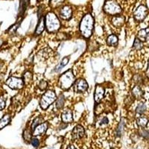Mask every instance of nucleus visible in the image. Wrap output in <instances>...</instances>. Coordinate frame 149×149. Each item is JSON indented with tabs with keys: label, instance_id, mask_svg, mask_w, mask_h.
I'll return each mask as SVG.
<instances>
[{
	"label": "nucleus",
	"instance_id": "obj_8",
	"mask_svg": "<svg viewBox=\"0 0 149 149\" xmlns=\"http://www.w3.org/2000/svg\"><path fill=\"white\" fill-rule=\"evenodd\" d=\"M74 91L77 93H84L88 89V84L84 79H78L74 84Z\"/></svg>",
	"mask_w": 149,
	"mask_h": 149
},
{
	"label": "nucleus",
	"instance_id": "obj_28",
	"mask_svg": "<svg viewBox=\"0 0 149 149\" xmlns=\"http://www.w3.org/2000/svg\"><path fill=\"white\" fill-rule=\"evenodd\" d=\"M64 2V0H50V5L52 8L58 7V5L62 4Z\"/></svg>",
	"mask_w": 149,
	"mask_h": 149
},
{
	"label": "nucleus",
	"instance_id": "obj_34",
	"mask_svg": "<svg viewBox=\"0 0 149 149\" xmlns=\"http://www.w3.org/2000/svg\"><path fill=\"white\" fill-rule=\"evenodd\" d=\"M139 133H140V135L142 136H143V137H145V138L149 137V132L147 130L142 129V130H141L140 131H139Z\"/></svg>",
	"mask_w": 149,
	"mask_h": 149
},
{
	"label": "nucleus",
	"instance_id": "obj_26",
	"mask_svg": "<svg viewBox=\"0 0 149 149\" xmlns=\"http://www.w3.org/2000/svg\"><path fill=\"white\" fill-rule=\"evenodd\" d=\"M133 47L136 50H140L143 47V44H142V42L141 40H139L137 37L136 38L135 40H134V45H133Z\"/></svg>",
	"mask_w": 149,
	"mask_h": 149
},
{
	"label": "nucleus",
	"instance_id": "obj_11",
	"mask_svg": "<svg viewBox=\"0 0 149 149\" xmlns=\"http://www.w3.org/2000/svg\"><path fill=\"white\" fill-rule=\"evenodd\" d=\"M105 90L103 86L101 85H96L95 89V93H94V99L96 103H100L103 99L104 95Z\"/></svg>",
	"mask_w": 149,
	"mask_h": 149
},
{
	"label": "nucleus",
	"instance_id": "obj_36",
	"mask_svg": "<svg viewBox=\"0 0 149 149\" xmlns=\"http://www.w3.org/2000/svg\"><path fill=\"white\" fill-rule=\"evenodd\" d=\"M146 76L149 78V59H148V63L147 70H146Z\"/></svg>",
	"mask_w": 149,
	"mask_h": 149
},
{
	"label": "nucleus",
	"instance_id": "obj_33",
	"mask_svg": "<svg viewBox=\"0 0 149 149\" xmlns=\"http://www.w3.org/2000/svg\"><path fill=\"white\" fill-rule=\"evenodd\" d=\"M134 82H135L136 84H140L142 82V78L139 74H136L135 76L134 77Z\"/></svg>",
	"mask_w": 149,
	"mask_h": 149
},
{
	"label": "nucleus",
	"instance_id": "obj_17",
	"mask_svg": "<svg viewBox=\"0 0 149 149\" xmlns=\"http://www.w3.org/2000/svg\"><path fill=\"white\" fill-rule=\"evenodd\" d=\"M131 93H132L133 97L136 99H141L143 95H144V93H143V91H142V90L139 85H136L134 86V88L132 89Z\"/></svg>",
	"mask_w": 149,
	"mask_h": 149
},
{
	"label": "nucleus",
	"instance_id": "obj_4",
	"mask_svg": "<svg viewBox=\"0 0 149 149\" xmlns=\"http://www.w3.org/2000/svg\"><path fill=\"white\" fill-rule=\"evenodd\" d=\"M103 9L106 14L112 16L119 15L122 11V7L115 0H107L105 2Z\"/></svg>",
	"mask_w": 149,
	"mask_h": 149
},
{
	"label": "nucleus",
	"instance_id": "obj_35",
	"mask_svg": "<svg viewBox=\"0 0 149 149\" xmlns=\"http://www.w3.org/2000/svg\"><path fill=\"white\" fill-rule=\"evenodd\" d=\"M109 122V120L108 119H107V117H103L102 119H101V121L99 122V124H100V125H107Z\"/></svg>",
	"mask_w": 149,
	"mask_h": 149
},
{
	"label": "nucleus",
	"instance_id": "obj_22",
	"mask_svg": "<svg viewBox=\"0 0 149 149\" xmlns=\"http://www.w3.org/2000/svg\"><path fill=\"white\" fill-rule=\"evenodd\" d=\"M136 123H137V125L139 126V127H145L147 126L148 123V119L146 116H142L138 118L137 120H136Z\"/></svg>",
	"mask_w": 149,
	"mask_h": 149
},
{
	"label": "nucleus",
	"instance_id": "obj_32",
	"mask_svg": "<svg viewBox=\"0 0 149 149\" xmlns=\"http://www.w3.org/2000/svg\"><path fill=\"white\" fill-rule=\"evenodd\" d=\"M31 145H32L34 147H38L40 144L39 139H37V138H32V139H31Z\"/></svg>",
	"mask_w": 149,
	"mask_h": 149
},
{
	"label": "nucleus",
	"instance_id": "obj_3",
	"mask_svg": "<svg viewBox=\"0 0 149 149\" xmlns=\"http://www.w3.org/2000/svg\"><path fill=\"white\" fill-rule=\"evenodd\" d=\"M74 82H75V78L72 70H67L63 74H61L58 81L59 86L62 90H69L74 84Z\"/></svg>",
	"mask_w": 149,
	"mask_h": 149
},
{
	"label": "nucleus",
	"instance_id": "obj_30",
	"mask_svg": "<svg viewBox=\"0 0 149 149\" xmlns=\"http://www.w3.org/2000/svg\"><path fill=\"white\" fill-rule=\"evenodd\" d=\"M41 122H42V118H41V117H37V118L34 120V122H33L32 123V125H31L33 130H34L38 125L41 124Z\"/></svg>",
	"mask_w": 149,
	"mask_h": 149
},
{
	"label": "nucleus",
	"instance_id": "obj_10",
	"mask_svg": "<svg viewBox=\"0 0 149 149\" xmlns=\"http://www.w3.org/2000/svg\"><path fill=\"white\" fill-rule=\"evenodd\" d=\"M72 16V10L70 5H64L60 10V17L62 19L69 20Z\"/></svg>",
	"mask_w": 149,
	"mask_h": 149
},
{
	"label": "nucleus",
	"instance_id": "obj_31",
	"mask_svg": "<svg viewBox=\"0 0 149 149\" xmlns=\"http://www.w3.org/2000/svg\"><path fill=\"white\" fill-rule=\"evenodd\" d=\"M5 103H6V98L4 95L0 96V110H3L5 107Z\"/></svg>",
	"mask_w": 149,
	"mask_h": 149
},
{
	"label": "nucleus",
	"instance_id": "obj_37",
	"mask_svg": "<svg viewBox=\"0 0 149 149\" xmlns=\"http://www.w3.org/2000/svg\"><path fill=\"white\" fill-rule=\"evenodd\" d=\"M66 149H76L74 146H70Z\"/></svg>",
	"mask_w": 149,
	"mask_h": 149
},
{
	"label": "nucleus",
	"instance_id": "obj_24",
	"mask_svg": "<svg viewBox=\"0 0 149 149\" xmlns=\"http://www.w3.org/2000/svg\"><path fill=\"white\" fill-rule=\"evenodd\" d=\"M29 0H20V3H19V13L21 14H23L24 12L26 11V8L29 5Z\"/></svg>",
	"mask_w": 149,
	"mask_h": 149
},
{
	"label": "nucleus",
	"instance_id": "obj_1",
	"mask_svg": "<svg viewBox=\"0 0 149 149\" xmlns=\"http://www.w3.org/2000/svg\"><path fill=\"white\" fill-rule=\"evenodd\" d=\"M94 29V19L90 14L84 16L81 21L80 22L79 29L81 34L84 38L89 39L93 34Z\"/></svg>",
	"mask_w": 149,
	"mask_h": 149
},
{
	"label": "nucleus",
	"instance_id": "obj_21",
	"mask_svg": "<svg viewBox=\"0 0 149 149\" xmlns=\"http://www.w3.org/2000/svg\"><path fill=\"white\" fill-rule=\"evenodd\" d=\"M10 122V116L8 114H5L2 119H0V130L7 126Z\"/></svg>",
	"mask_w": 149,
	"mask_h": 149
},
{
	"label": "nucleus",
	"instance_id": "obj_6",
	"mask_svg": "<svg viewBox=\"0 0 149 149\" xmlns=\"http://www.w3.org/2000/svg\"><path fill=\"white\" fill-rule=\"evenodd\" d=\"M5 83L9 88L12 90H19L22 89L24 86L23 80L17 77H10Z\"/></svg>",
	"mask_w": 149,
	"mask_h": 149
},
{
	"label": "nucleus",
	"instance_id": "obj_13",
	"mask_svg": "<svg viewBox=\"0 0 149 149\" xmlns=\"http://www.w3.org/2000/svg\"><path fill=\"white\" fill-rule=\"evenodd\" d=\"M48 129V123L44 122V123H41L37 126L33 130V135L34 136H41L44 134L46 132Z\"/></svg>",
	"mask_w": 149,
	"mask_h": 149
},
{
	"label": "nucleus",
	"instance_id": "obj_16",
	"mask_svg": "<svg viewBox=\"0 0 149 149\" xmlns=\"http://www.w3.org/2000/svg\"><path fill=\"white\" fill-rule=\"evenodd\" d=\"M125 23V17L121 15H116L112 19V24L116 28H121Z\"/></svg>",
	"mask_w": 149,
	"mask_h": 149
},
{
	"label": "nucleus",
	"instance_id": "obj_7",
	"mask_svg": "<svg viewBox=\"0 0 149 149\" xmlns=\"http://www.w3.org/2000/svg\"><path fill=\"white\" fill-rule=\"evenodd\" d=\"M148 13V10L147 7L146 5H141L134 11V17L138 22H142L147 17Z\"/></svg>",
	"mask_w": 149,
	"mask_h": 149
},
{
	"label": "nucleus",
	"instance_id": "obj_23",
	"mask_svg": "<svg viewBox=\"0 0 149 149\" xmlns=\"http://www.w3.org/2000/svg\"><path fill=\"white\" fill-rule=\"evenodd\" d=\"M64 103H65V97L63 94H61L60 95L59 98H57V100H56V107L58 110H61L63 107L64 106Z\"/></svg>",
	"mask_w": 149,
	"mask_h": 149
},
{
	"label": "nucleus",
	"instance_id": "obj_27",
	"mask_svg": "<svg viewBox=\"0 0 149 149\" xmlns=\"http://www.w3.org/2000/svg\"><path fill=\"white\" fill-rule=\"evenodd\" d=\"M24 83L29 84L32 81V73L31 72H26L24 74Z\"/></svg>",
	"mask_w": 149,
	"mask_h": 149
},
{
	"label": "nucleus",
	"instance_id": "obj_2",
	"mask_svg": "<svg viewBox=\"0 0 149 149\" xmlns=\"http://www.w3.org/2000/svg\"><path fill=\"white\" fill-rule=\"evenodd\" d=\"M46 30L49 33H54L61 28V22L58 17L53 12H49L45 17Z\"/></svg>",
	"mask_w": 149,
	"mask_h": 149
},
{
	"label": "nucleus",
	"instance_id": "obj_25",
	"mask_svg": "<svg viewBox=\"0 0 149 149\" xmlns=\"http://www.w3.org/2000/svg\"><path fill=\"white\" fill-rule=\"evenodd\" d=\"M146 109H147V107H146V104L141 102L137 105V107L136 108V112L138 114H142L146 111Z\"/></svg>",
	"mask_w": 149,
	"mask_h": 149
},
{
	"label": "nucleus",
	"instance_id": "obj_15",
	"mask_svg": "<svg viewBox=\"0 0 149 149\" xmlns=\"http://www.w3.org/2000/svg\"><path fill=\"white\" fill-rule=\"evenodd\" d=\"M45 28H46V22H45V17H42L39 18V22L37 24V26L35 30V34L36 35H40L42 33V31H44Z\"/></svg>",
	"mask_w": 149,
	"mask_h": 149
},
{
	"label": "nucleus",
	"instance_id": "obj_12",
	"mask_svg": "<svg viewBox=\"0 0 149 149\" xmlns=\"http://www.w3.org/2000/svg\"><path fill=\"white\" fill-rule=\"evenodd\" d=\"M61 119L63 123H71L73 122L72 111L70 109L66 108L61 114Z\"/></svg>",
	"mask_w": 149,
	"mask_h": 149
},
{
	"label": "nucleus",
	"instance_id": "obj_5",
	"mask_svg": "<svg viewBox=\"0 0 149 149\" xmlns=\"http://www.w3.org/2000/svg\"><path fill=\"white\" fill-rule=\"evenodd\" d=\"M56 100L57 97L55 93L53 90H47L41 97L40 105L42 110H46Z\"/></svg>",
	"mask_w": 149,
	"mask_h": 149
},
{
	"label": "nucleus",
	"instance_id": "obj_39",
	"mask_svg": "<svg viewBox=\"0 0 149 149\" xmlns=\"http://www.w3.org/2000/svg\"><path fill=\"white\" fill-rule=\"evenodd\" d=\"M37 1H41V0H37Z\"/></svg>",
	"mask_w": 149,
	"mask_h": 149
},
{
	"label": "nucleus",
	"instance_id": "obj_19",
	"mask_svg": "<svg viewBox=\"0 0 149 149\" xmlns=\"http://www.w3.org/2000/svg\"><path fill=\"white\" fill-rule=\"evenodd\" d=\"M119 39L116 34H111L109 36L107 39V43L110 46H116L118 44Z\"/></svg>",
	"mask_w": 149,
	"mask_h": 149
},
{
	"label": "nucleus",
	"instance_id": "obj_20",
	"mask_svg": "<svg viewBox=\"0 0 149 149\" xmlns=\"http://www.w3.org/2000/svg\"><path fill=\"white\" fill-rule=\"evenodd\" d=\"M125 120L124 118L121 119L120 122H119V125L117 127L116 129V136H121L123 134L124 130H125Z\"/></svg>",
	"mask_w": 149,
	"mask_h": 149
},
{
	"label": "nucleus",
	"instance_id": "obj_14",
	"mask_svg": "<svg viewBox=\"0 0 149 149\" xmlns=\"http://www.w3.org/2000/svg\"><path fill=\"white\" fill-rule=\"evenodd\" d=\"M136 37H137L139 40L142 41V42H146V41H147L149 39V28L141 29L140 31H139Z\"/></svg>",
	"mask_w": 149,
	"mask_h": 149
},
{
	"label": "nucleus",
	"instance_id": "obj_29",
	"mask_svg": "<svg viewBox=\"0 0 149 149\" xmlns=\"http://www.w3.org/2000/svg\"><path fill=\"white\" fill-rule=\"evenodd\" d=\"M48 86V83L45 81V80H41L40 81L39 84H38V87L40 90H45Z\"/></svg>",
	"mask_w": 149,
	"mask_h": 149
},
{
	"label": "nucleus",
	"instance_id": "obj_18",
	"mask_svg": "<svg viewBox=\"0 0 149 149\" xmlns=\"http://www.w3.org/2000/svg\"><path fill=\"white\" fill-rule=\"evenodd\" d=\"M69 61H70V58H69V57H64V58L62 59V61L60 62L59 64L54 68V71L55 72H60L65 66H66V65L68 64Z\"/></svg>",
	"mask_w": 149,
	"mask_h": 149
},
{
	"label": "nucleus",
	"instance_id": "obj_38",
	"mask_svg": "<svg viewBox=\"0 0 149 149\" xmlns=\"http://www.w3.org/2000/svg\"><path fill=\"white\" fill-rule=\"evenodd\" d=\"M4 76L3 75H0V84L2 83V80H3Z\"/></svg>",
	"mask_w": 149,
	"mask_h": 149
},
{
	"label": "nucleus",
	"instance_id": "obj_9",
	"mask_svg": "<svg viewBox=\"0 0 149 149\" xmlns=\"http://www.w3.org/2000/svg\"><path fill=\"white\" fill-rule=\"evenodd\" d=\"M85 135V130L81 125H76L72 130V138L74 140L80 139Z\"/></svg>",
	"mask_w": 149,
	"mask_h": 149
}]
</instances>
